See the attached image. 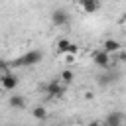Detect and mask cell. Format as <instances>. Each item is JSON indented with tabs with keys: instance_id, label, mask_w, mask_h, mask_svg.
Here are the masks:
<instances>
[{
	"instance_id": "10",
	"label": "cell",
	"mask_w": 126,
	"mask_h": 126,
	"mask_svg": "<svg viewBox=\"0 0 126 126\" xmlns=\"http://www.w3.org/2000/svg\"><path fill=\"white\" fill-rule=\"evenodd\" d=\"M116 73H110V69L106 71V73H102L100 77H98V85H102V87H106V85H110V83H114L116 81Z\"/></svg>"
},
{
	"instance_id": "2",
	"label": "cell",
	"mask_w": 126,
	"mask_h": 126,
	"mask_svg": "<svg viewBox=\"0 0 126 126\" xmlns=\"http://www.w3.org/2000/svg\"><path fill=\"white\" fill-rule=\"evenodd\" d=\"M45 93H47L49 98H63V94H65V85H63L59 79H53V81L45 87Z\"/></svg>"
},
{
	"instance_id": "9",
	"label": "cell",
	"mask_w": 126,
	"mask_h": 126,
	"mask_svg": "<svg viewBox=\"0 0 126 126\" xmlns=\"http://www.w3.org/2000/svg\"><path fill=\"white\" fill-rule=\"evenodd\" d=\"M124 122V114L120 110H112L108 116H106V124L108 126H114V124H122Z\"/></svg>"
},
{
	"instance_id": "8",
	"label": "cell",
	"mask_w": 126,
	"mask_h": 126,
	"mask_svg": "<svg viewBox=\"0 0 126 126\" xmlns=\"http://www.w3.org/2000/svg\"><path fill=\"white\" fill-rule=\"evenodd\" d=\"M8 104H10L12 108H16V110H22V108H26V98H24L22 94H10Z\"/></svg>"
},
{
	"instance_id": "13",
	"label": "cell",
	"mask_w": 126,
	"mask_h": 126,
	"mask_svg": "<svg viewBox=\"0 0 126 126\" xmlns=\"http://www.w3.org/2000/svg\"><path fill=\"white\" fill-rule=\"evenodd\" d=\"M69 45H71V41H69V39H59V41H57V45H55V49H57V53L65 55V53L69 51Z\"/></svg>"
},
{
	"instance_id": "5",
	"label": "cell",
	"mask_w": 126,
	"mask_h": 126,
	"mask_svg": "<svg viewBox=\"0 0 126 126\" xmlns=\"http://www.w3.org/2000/svg\"><path fill=\"white\" fill-rule=\"evenodd\" d=\"M18 77L14 75V73H4V75H0V85H2V89H6V91H14L16 87H18Z\"/></svg>"
},
{
	"instance_id": "6",
	"label": "cell",
	"mask_w": 126,
	"mask_h": 126,
	"mask_svg": "<svg viewBox=\"0 0 126 126\" xmlns=\"http://www.w3.org/2000/svg\"><path fill=\"white\" fill-rule=\"evenodd\" d=\"M79 8L85 12V14H94L100 10V2L98 0H81L79 2Z\"/></svg>"
},
{
	"instance_id": "16",
	"label": "cell",
	"mask_w": 126,
	"mask_h": 126,
	"mask_svg": "<svg viewBox=\"0 0 126 126\" xmlns=\"http://www.w3.org/2000/svg\"><path fill=\"white\" fill-rule=\"evenodd\" d=\"M114 126H124V124H114Z\"/></svg>"
},
{
	"instance_id": "7",
	"label": "cell",
	"mask_w": 126,
	"mask_h": 126,
	"mask_svg": "<svg viewBox=\"0 0 126 126\" xmlns=\"http://www.w3.org/2000/svg\"><path fill=\"white\" fill-rule=\"evenodd\" d=\"M122 49V45H120V41H116V39H106L104 43H102V51H106L108 55H114V53H118Z\"/></svg>"
},
{
	"instance_id": "3",
	"label": "cell",
	"mask_w": 126,
	"mask_h": 126,
	"mask_svg": "<svg viewBox=\"0 0 126 126\" xmlns=\"http://www.w3.org/2000/svg\"><path fill=\"white\" fill-rule=\"evenodd\" d=\"M93 61H94V65H98L100 69H110V65H112V55H108L106 51H102V49H98V51H94L93 53Z\"/></svg>"
},
{
	"instance_id": "1",
	"label": "cell",
	"mask_w": 126,
	"mask_h": 126,
	"mask_svg": "<svg viewBox=\"0 0 126 126\" xmlns=\"http://www.w3.org/2000/svg\"><path fill=\"white\" fill-rule=\"evenodd\" d=\"M41 59H43V53H41L39 49H32V51L24 53L22 57L14 59V61L10 63V67H32V65H37Z\"/></svg>"
},
{
	"instance_id": "12",
	"label": "cell",
	"mask_w": 126,
	"mask_h": 126,
	"mask_svg": "<svg viewBox=\"0 0 126 126\" xmlns=\"http://www.w3.org/2000/svg\"><path fill=\"white\" fill-rule=\"evenodd\" d=\"M73 79H75V73H73L71 69H65V71H61V77H59V81H61L63 85H69V83H73Z\"/></svg>"
},
{
	"instance_id": "4",
	"label": "cell",
	"mask_w": 126,
	"mask_h": 126,
	"mask_svg": "<svg viewBox=\"0 0 126 126\" xmlns=\"http://www.w3.org/2000/svg\"><path fill=\"white\" fill-rule=\"evenodd\" d=\"M51 24L57 26V28L67 26V24H69V14H67L63 8H55V10L51 12Z\"/></svg>"
},
{
	"instance_id": "14",
	"label": "cell",
	"mask_w": 126,
	"mask_h": 126,
	"mask_svg": "<svg viewBox=\"0 0 126 126\" xmlns=\"http://www.w3.org/2000/svg\"><path fill=\"white\" fill-rule=\"evenodd\" d=\"M67 53H69V55H77V53H79V45H77V43H71ZM67 53H65V55H67Z\"/></svg>"
},
{
	"instance_id": "15",
	"label": "cell",
	"mask_w": 126,
	"mask_h": 126,
	"mask_svg": "<svg viewBox=\"0 0 126 126\" xmlns=\"http://www.w3.org/2000/svg\"><path fill=\"white\" fill-rule=\"evenodd\" d=\"M87 126H100V122H89Z\"/></svg>"
},
{
	"instance_id": "11",
	"label": "cell",
	"mask_w": 126,
	"mask_h": 126,
	"mask_svg": "<svg viewBox=\"0 0 126 126\" xmlns=\"http://www.w3.org/2000/svg\"><path fill=\"white\" fill-rule=\"evenodd\" d=\"M32 116H33L35 120H47V108L39 104V106L32 108Z\"/></svg>"
}]
</instances>
